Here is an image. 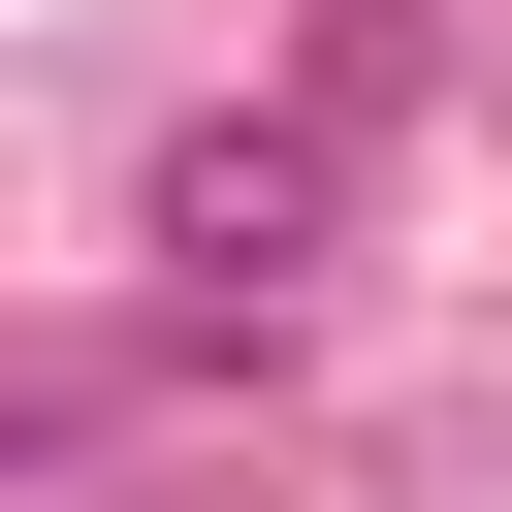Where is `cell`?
<instances>
[{
    "mask_svg": "<svg viewBox=\"0 0 512 512\" xmlns=\"http://www.w3.org/2000/svg\"><path fill=\"white\" fill-rule=\"evenodd\" d=\"M320 224H352V96L192 128V160H160V320H288V288H320Z\"/></svg>",
    "mask_w": 512,
    "mask_h": 512,
    "instance_id": "1",
    "label": "cell"
},
{
    "mask_svg": "<svg viewBox=\"0 0 512 512\" xmlns=\"http://www.w3.org/2000/svg\"><path fill=\"white\" fill-rule=\"evenodd\" d=\"M0 480H64V384H32V352H0Z\"/></svg>",
    "mask_w": 512,
    "mask_h": 512,
    "instance_id": "2",
    "label": "cell"
}]
</instances>
